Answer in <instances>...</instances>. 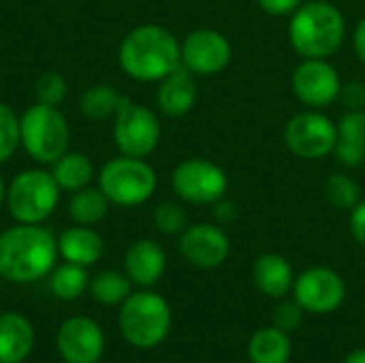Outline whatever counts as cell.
Listing matches in <instances>:
<instances>
[{"label": "cell", "instance_id": "f1b7e54d", "mask_svg": "<svg viewBox=\"0 0 365 363\" xmlns=\"http://www.w3.org/2000/svg\"><path fill=\"white\" fill-rule=\"evenodd\" d=\"M154 225L165 235H182L188 227V214L180 203L165 201L154 210Z\"/></svg>", "mask_w": 365, "mask_h": 363}, {"label": "cell", "instance_id": "8d00e7d4", "mask_svg": "<svg viewBox=\"0 0 365 363\" xmlns=\"http://www.w3.org/2000/svg\"><path fill=\"white\" fill-rule=\"evenodd\" d=\"M353 51L357 56V60L365 64V17H361L353 30Z\"/></svg>", "mask_w": 365, "mask_h": 363}, {"label": "cell", "instance_id": "9c48e42d", "mask_svg": "<svg viewBox=\"0 0 365 363\" xmlns=\"http://www.w3.org/2000/svg\"><path fill=\"white\" fill-rule=\"evenodd\" d=\"M336 141L338 126L321 109H304L284 124V145L302 160H323L331 156Z\"/></svg>", "mask_w": 365, "mask_h": 363}, {"label": "cell", "instance_id": "484cf974", "mask_svg": "<svg viewBox=\"0 0 365 363\" xmlns=\"http://www.w3.org/2000/svg\"><path fill=\"white\" fill-rule=\"evenodd\" d=\"M130 278L115 270H105L96 274L90 282V293L94 302L103 306H118L130 295Z\"/></svg>", "mask_w": 365, "mask_h": 363}, {"label": "cell", "instance_id": "9a60e30c", "mask_svg": "<svg viewBox=\"0 0 365 363\" xmlns=\"http://www.w3.org/2000/svg\"><path fill=\"white\" fill-rule=\"evenodd\" d=\"M58 351L66 363H96L105 351L103 329L88 317H73L58 329Z\"/></svg>", "mask_w": 365, "mask_h": 363}, {"label": "cell", "instance_id": "74e56055", "mask_svg": "<svg viewBox=\"0 0 365 363\" xmlns=\"http://www.w3.org/2000/svg\"><path fill=\"white\" fill-rule=\"evenodd\" d=\"M342 363H365V349H357V351H353L346 359Z\"/></svg>", "mask_w": 365, "mask_h": 363}, {"label": "cell", "instance_id": "1f68e13d", "mask_svg": "<svg viewBox=\"0 0 365 363\" xmlns=\"http://www.w3.org/2000/svg\"><path fill=\"white\" fill-rule=\"evenodd\" d=\"M304 308L293 300V302H280L276 308H274V315H272V323L274 327L291 334L295 332L302 323H304Z\"/></svg>", "mask_w": 365, "mask_h": 363}, {"label": "cell", "instance_id": "5b68a950", "mask_svg": "<svg viewBox=\"0 0 365 363\" xmlns=\"http://www.w3.org/2000/svg\"><path fill=\"white\" fill-rule=\"evenodd\" d=\"M158 178L145 158L118 156L105 163L98 173V188L105 193L109 203L120 208H137L150 201L156 193Z\"/></svg>", "mask_w": 365, "mask_h": 363}, {"label": "cell", "instance_id": "d6a6232c", "mask_svg": "<svg viewBox=\"0 0 365 363\" xmlns=\"http://www.w3.org/2000/svg\"><path fill=\"white\" fill-rule=\"evenodd\" d=\"M338 101L344 105L346 111H361V109H365V81H359V79L342 81Z\"/></svg>", "mask_w": 365, "mask_h": 363}, {"label": "cell", "instance_id": "d590c367", "mask_svg": "<svg viewBox=\"0 0 365 363\" xmlns=\"http://www.w3.org/2000/svg\"><path fill=\"white\" fill-rule=\"evenodd\" d=\"M212 212H214V220H216V225H220V227H227V225H233L235 220H237V205L231 201V199H227V197H222L220 201H216L214 205H212Z\"/></svg>", "mask_w": 365, "mask_h": 363}, {"label": "cell", "instance_id": "836d02e7", "mask_svg": "<svg viewBox=\"0 0 365 363\" xmlns=\"http://www.w3.org/2000/svg\"><path fill=\"white\" fill-rule=\"evenodd\" d=\"M304 0H257L259 9L272 17H291Z\"/></svg>", "mask_w": 365, "mask_h": 363}, {"label": "cell", "instance_id": "7402d4cb", "mask_svg": "<svg viewBox=\"0 0 365 363\" xmlns=\"http://www.w3.org/2000/svg\"><path fill=\"white\" fill-rule=\"evenodd\" d=\"M293 344L287 332L278 327H263L255 332L248 342V357L252 363H289Z\"/></svg>", "mask_w": 365, "mask_h": 363}, {"label": "cell", "instance_id": "7a4b0ae2", "mask_svg": "<svg viewBox=\"0 0 365 363\" xmlns=\"http://www.w3.org/2000/svg\"><path fill=\"white\" fill-rule=\"evenodd\" d=\"M58 242L38 225H17L0 233V276L11 282H34L56 265Z\"/></svg>", "mask_w": 365, "mask_h": 363}, {"label": "cell", "instance_id": "5bb4252c", "mask_svg": "<svg viewBox=\"0 0 365 363\" xmlns=\"http://www.w3.org/2000/svg\"><path fill=\"white\" fill-rule=\"evenodd\" d=\"M182 257L199 270H216L231 255V240L220 225L197 223L180 235Z\"/></svg>", "mask_w": 365, "mask_h": 363}, {"label": "cell", "instance_id": "ba28073f", "mask_svg": "<svg viewBox=\"0 0 365 363\" xmlns=\"http://www.w3.org/2000/svg\"><path fill=\"white\" fill-rule=\"evenodd\" d=\"M171 188L184 203L214 205L229 193L227 171L201 156L184 158L171 171Z\"/></svg>", "mask_w": 365, "mask_h": 363}, {"label": "cell", "instance_id": "d4e9b609", "mask_svg": "<svg viewBox=\"0 0 365 363\" xmlns=\"http://www.w3.org/2000/svg\"><path fill=\"white\" fill-rule=\"evenodd\" d=\"M109 210V199L105 197V193L101 188H81L73 195L71 203H68V214L77 225H96L107 216Z\"/></svg>", "mask_w": 365, "mask_h": 363}, {"label": "cell", "instance_id": "2e32d148", "mask_svg": "<svg viewBox=\"0 0 365 363\" xmlns=\"http://www.w3.org/2000/svg\"><path fill=\"white\" fill-rule=\"evenodd\" d=\"M197 75H192L186 66H178L165 79L158 81L156 105L169 118H182L197 105Z\"/></svg>", "mask_w": 365, "mask_h": 363}, {"label": "cell", "instance_id": "cb8c5ba5", "mask_svg": "<svg viewBox=\"0 0 365 363\" xmlns=\"http://www.w3.org/2000/svg\"><path fill=\"white\" fill-rule=\"evenodd\" d=\"M128 98L122 96L113 86L109 83H96L92 88H88L79 101V109L81 113L92 120V122H101L107 118H115V113L120 111V107L126 103Z\"/></svg>", "mask_w": 365, "mask_h": 363}, {"label": "cell", "instance_id": "52a82bcc", "mask_svg": "<svg viewBox=\"0 0 365 363\" xmlns=\"http://www.w3.org/2000/svg\"><path fill=\"white\" fill-rule=\"evenodd\" d=\"M60 190L53 173L45 169H26L6 188V208L17 223L41 225L58 208Z\"/></svg>", "mask_w": 365, "mask_h": 363}, {"label": "cell", "instance_id": "f35d334b", "mask_svg": "<svg viewBox=\"0 0 365 363\" xmlns=\"http://www.w3.org/2000/svg\"><path fill=\"white\" fill-rule=\"evenodd\" d=\"M6 199V188H4V182H2V178H0V203Z\"/></svg>", "mask_w": 365, "mask_h": 363}, {"label": "cell", "instance_id": "30bf717a", "mask_svg": "<svg viewBox=\"0 0 365 363\" xmlns=\"http://www.w3.org/2000/svg\"><path fill=\"white\" fill-rule=\"evenodd\" d=\"M160 120L158 116L130 98L120 107L113 120V141L118 150L126 156L145 158L150 156L160 143Z\"/></svg>", "mask_w": 365, "mask_h": 363}, {"label": "cell", "instance_id": "6da1fadb", "mask_svg": "<svg viewBox=\"0 0 365 363\" xmlns=\"http://www.w3.org/2000/svg\"><path fill=\"white\" fill-rule=\"evenodd\" d=\"M118 60L130 79L143 83L160 81L182 64L180 41L165 26L143 24L122 39Z\"/></svg>", "mask_w": 365, "mask_h": 363}, {"label": "cell", "instance_id": "44dd1931", "mask_svg": "<svg viewBox=\"0 0 365 363\" xmlns=\"http://www.w3.org/2000/svg\"><path fill=\"white\" fill-rule=\"evenodd\" d=\"M58 252L66 259V263L75 265H94L103 255V240L96 231L86 225H77L66 229L58 240Z\"/></svg>", "mask_w": 365, "mask_h": 363}, {"label": "cell", "instance_id": "4fadbf2b", "mask_svg": "<svg viewBox=\"0 0 365 363\" xmlns=\"http://www.w3.org/2000/svg\"><path fill=\"white\" fill-rule=\"evenodd\" d=\"M295 302L312 315H329L336 312L346 300L344 278L323 265H314L304 270L293 285Z\"/></svg>", "mask_w": 365, "mask_h": 363}, {"label": "cell", "instance_id": "3957f363", "mask_svg": "<svg viewBox=\"0 0 365 363\" xmlns=\"http://www.w3.org/2000/svg\"><path fill=\"white\" fill-rule=\"evenodd\" d=\"M346 41V17L327 0H304L289 17V43L299 58H331Z\"/></svg>", "mask_w": 365, "mask_h": 363}, {"label": "cell", "instance_id": "d6986e66", "mask_svg": "<svg viewBox=\"0 0 365 363\" xmlns=\"http://www.w3.org/2000/svg\"><path fill=\"white\" fill-rule=\"evenodd\" d=\"M338 141L334 148L336 160L346 169H357L365 163V109L344 111L336 122Z\"/></svg>", "mask_w": 365, "mask_h": 363}, {"label": "cell", "instance_id": "e0dca14e", "mask_svg": "<svg viewBox=\"0 0 365 363\" xmlns=\"http://www.w3.org/2000/svg\"><path fill=\"white\" fill-rule=\"evenodd\" d=\"M124 270L133 285L152 287L156 285L167 270V255L163 246L154 240H137L130 244L124 257Z\"/></svg>", "mask_w": 365, "mask_h": 363}, {"label": "cell", "instance_id": "83f0119b", "mask_svg": "<svg viewBox=\"0 0 365 363\" xmlns=\"http://www.w3.org/2000/svg\"><path fill=\"white\" fill-rule=\"evenodd\" d=\"M51 291L58 300H77L86 287H88V274L83 270V265H75V263H64L62 267H58L51 274Z\"/></svg>", "mask_w": 365, "mask_h": 363}, {"label": "cell", "instance_id": "4dcf8cb0", "mask_svg": "<svg viewBox=\"0 0 365 363\" xmlns=\"http://www.w3.org/2000/svg\"><path fill=\"white\" fill-rule=\"evenodd\" d=\"M34 94L38 103L58 107L66 96V79L60 73H45L36 79Z\"/></svg>", "mask_w": 365, "mask_h": 363}, {"label": "cell", "instance_id": "277c9868", "mask_svg": "<svg viewBox=\"0 0 365 363\" xmlns=\"http://www.w3.org/2000/svg\"><path fill=\"white\" fill-rule=\"evenodd\" d=\"M120 329L126 342L137 349L158 347L171 329V308L167 300L152 291L130 293L120 308Z\"/></svg>", "mask_w": 365, "mask_h": 363}, {"label": "cell", "instance_id": "ffe728a7", "mask_svg": "<svg viewBox=\"0 0 365 363\" xmlns=\"http://www.w3.org/2000/svg\"><path fill=\"white\" fill-rule=\"evenodd\" d=\"M34 347V329L19 312L0 315V363H21Z\"/></svg>", "mask_w": 365, "mask_h": 363}, {"label": "cell", "instance_id": "8992f818", "mask_svg": "<svg viewBox=\"0 0 365 363\" xmlns=\"http://www.w3.org/2000/svg\"><path fill=\"white\" fill-rule=\"evenodd\" d=\"M19 141L36 163H56L68 152L71 128L58 107L36 103L19 118Z\"/></svg>", "mask_w": 365, "mask_h": 363}, {"label": "cell", "instance_id": "7c38bea8", "mask_svg": "<svg viewBox=\"0 0 365 363\" xmlns=\"http://www.w3.org/2000/svg\"><path fill=\"white\" fill-rule=\"evenodd\" d=\"M182 66L197 77H212L227 71L233 60V45L229 36L214 28H197L180 43Z\"/></svg>", "mask_w": 365, "mask_h": 363}, {"label": "cell", "instance_id": "ac0fdd59", "mask_svg": "<svg viewBox=\"0 0 365 363\" xmlns=\"http://www.w3.org/2000/svg\"><path fill=\"white\" fill-rule=\"evenodd\" d=\"M295 278L293 265L278 252H263L252 263V282L267 297H284L293 291Z\"/></svg>", "mask_w": 365, "mask_h": 363}, {"label": "cell", "instance_id": "8fae6325", "mask_svg": "<svg viewBox=\"0 0 365 363\" xmlns=\"http://www.w3.org/2000/svg\"><path fill=\"white\" fill-rule=\"evenodd\" d=\"M342 77L329 58H302L293 68L291 90L304 109H327L340 96Z\"/></svg>", "mask_w": 365, "mask_h": 363}, {"label": "cell", "instance_id": "603a6c76", "mask_svg": "<svg viewBox=\"0 0 365 363\" xmlns=\"http://www.w3.org/2000/svg\"><path fill=\"white\" fill-rule=\"evenodd\" d=\"M53 178L62 190L77 193L86 188L94 178L92 160L81 152H66L53 163Z\"/></svg>", "mask_w": 365, "mask_h": 363}, {"label": "cell", "instance_id": "4316f807", "mask_svg": "<svg viewBox=\"0 0 365 363\" xmlns=\"http://www.w3.org/2000/svg\"><path fill=\"white\" fill-rule=\"evenodd\" d=\"M325 199L340 212H351L364 197L359 182L349 173H331L325 180Z\"/></svg>", "mask_w": 365, "mask_h": 363}, {"label": "cell", "instance_id": "e575fe53", "mask_svg": "<svg viewBox=\"0 0 365 363\" xmlns=\"http://www.w3.org/2000/svg\"><path fill=\"white\" fill-rule=\"evenodd\" d=\"M349 231L353 240L365 248V199H361L351 212H349Z\"/></svg>", "mask_w": 365, "mask_h": 363}, {"label": "cell", "instance_id": "f546056e", "mask_svg": "<svg viewBox=\"0 0 365 363\" xmlns=\"http://www.w3.org/2000/svg\"><path fill=\"white\" fill-rule=\"evenodd\" d=\"M19 145V118L0 101V163L9 160Z\"/></svg>", "mask_w": 365, "mask_h": 363}]
</instances>
